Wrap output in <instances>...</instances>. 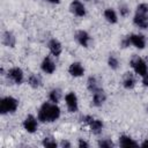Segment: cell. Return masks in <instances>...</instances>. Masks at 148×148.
Returning a JSON list of instances; mask_svg holds the SVG:
<instances>
[{
  "label": "cell",
  "mask_w": 148,
  "mask_h": 148,
  "mask_svg": "<svg viewBox=\"0 0 148 148\" xmlns=\"http://www.w3.org/2000/svg\"><path fill=\"white\" fill-rule=\"evenodd\" d=\"M60 113L61 111L60 108L57 105V103H52L50 101L40 105V108L38 109L37 118L40 123H53L59 119Z\"/></svg>",
  "instance_id": "6da1fadb"
},
{
  "label": "cell",
  "mask_w": 148,
  "mask_h": 148,
  "mask_svg": "<svg viewBox=\"0 0 148 148\" xmlns=\"http://www.w3.org/2000/svg\"><path fill=\"white\" fill-rule=\"evenodd\" d=\"M133 23L141 29H148V5L147 3H140L136 7L135 15L133 17Z\"/></svg>",
  "instance_id": "7a4b0ae2"
},
{
  "label": "cell",
  "mask_w": 148,
  "mask_h": 148,
  "mask_svg": "<svg viewBox=\"0 0 148 148\" xmlns=\"http://www.w3.org/2000/svg\"><path fill=\"white\" fill-rule=\"evenodd\" d=\"M18 108V101L14 98L13 96H6L2 97L0 101V113L7 114V113H14Z\"/></svg>",
  "instance_id": "3957f363"
},
{
  "label": "cell",
  "mask_w": 148,
  "mask_h": 148,
  "mask_svg": "<svg viewBox=\"0 0 148 148\" xmlns=\"http://www.w3.org/2000/svg\"><path fill=\"white\" fill-rule=\"evenodd\" d=\"M131 66L133 68V71L140 75V76H145L147 73H148V66H147V62L140 58L139 56H133L132 59H131Z\"/></svg>",
  "instance_id": "277c9868"
},
{
  "label": "cell",
  "mask_w": 148,
  "mask_h": 148,
  "mask_svg": "<svg viewBox=\"0 0 148 148\" xmlns=\"http://www.w3.org/2000/svg\"><path fill=\"white\" fill-rule=\"evenodd\" d=\"M7 76L8 79H10L14 83L16 84H21L24 81V74L23 71L20 67H13L7 72Z\"/></svg>",
  "instance_id": "5b68a950"
},
{
  "label": "cell",
  "mask_w": 148,
  "mask_h": 148,
  "mask_svg": "<svg viewBox=\"0 0 148 148\" xmlns=\"http://www.w3.org/2000/svg\"><path fill=\"white\" fill-rule=\"evenodd\" d=\"M23 127L28 133H35L38 130V118L32 114H28L23 120Z\"/></svg>",
  "instance_id": "8992f818"
},
{
  "label": "cell",
  "mask_w": 148,
  "mask_h": 148,
  "mask_svg": "<svg viewBox=\"0 0 148 148\" xmlns=\"http://www.w3.org/2000/svg\"><path fill=\"white\" fill-rule=\"evenodd\" d=\"M69 10H71V13L73 15H75L77 17H83L87 14L84 5L80 0H73L71 2V5H69Z\"/></svg>",
  "instance_id": "52a82bcc"
},
{
  "label": "cell",
  "mask_w": 148,
  "mask_h": 148,
  "mask_svg": "<svg viewBox=\"0 0 148 148\" xmlns=\"http://www.w3.org/2000/svg\"><path fill=\"white\" fill-rule=\"evenodd\" d=\"M65 102H66V106L68 109L69 112H76L79 109V102H77V97L75 95V92L71 91L68 94H66L65 96Z\"/></svg>",
  "instance_id": "ba28073f"
},
{
  "label": "cell",
  "mask_w": 148,
  "mask_h": 148,
  "mask_svg": "<svg viewBox=\"0 0 148 148\" xmlns=\"http://www.w3.org/2000/svg\"><path fill=\"white\" fill-rule=\"evenodd\" d=\"M74 38H75V40H76L81 46H83V47H88V46H89V43H90V40H91L89 34H88L86 30H77V31L75 32V35H74Z\"/></svg>",
  "instance_id": "9c48e42d"
},
{
  "label": "cell",
  "mask_w": 148,
  "mask_h": 148,
  "mask_svg": "<svg viewBox=\"0 0 148 148\" xmlns=\"http://www.w3.org/2000/svg\"><path fill=\"white\" fill-rule=\"evenodd\" d=\"M131 38V44L134 45L136 49L142 50L146 46V38L143 35H139V34H132L130 35Z\"/></svg>",
  "instance_id": "30bf717a"
},
{
  "label": "cell",
  "mask_w": 148,
  "mask_h": 148,
  "mask_svg": "<svg viewBox=\"0 0 148 148\" xmlns=\"http://www.w3.org/2000/svg\"><path fill=\"white\" fill-rule=\"evenodd\" d=\"M68 73L74 77H80L84 74V67L77 61L72 62L68 67Z\"/></svg>",
  "instance_id": "8fae6325"
},
{
  "label": "cell",
  "mask_w": 148,
  "mask_h": 148,
  "mask_svg": "<svg viewBox=\"0 0 148 148\" xmlns=\"http://www.w3.org/2000/svg\"><path fill=\"white\" fill-rule=\"evenodd\" d=\"M47 46H49L50 52H51L52 56H54V57H59V56L61 54V52H62L61 43H60L58 39H56V38H52V39L49 42Z\"/></svg>",
  "instance_id": "7c38bea8"
},
{
  "label": "cell",
  "mask_w": 148,
  "mask_h": 148,
  "mask_svg": "<svg viewBox=\"0 0 148 148\" xmlns=\"http://www.w3.org/2000/svg\"><path fill=\"white\" fill-rule=\"evenodd\" d=\"M40 68L46 74H52L56 71V64L50 57H45L40 64Z\"/></svg>",
  "instance_id": "4fadbf2b"
},
{
  "label": "cell",
  "mask_w": 148,
  "mask_h": 148,
  "mask_svg": "<svg viewBox=\"0 0 148 148\" xmlns=\"http://www.w3.org/2000/svg\"><path fill=\"white\" fill-rule=\"evenodd\" d=\"M105 101H106V95H105L103 89H101V90H98V91L92 94V105L94 106H97V108L102 106Z\"/></svg>",
  "instance_id": "5bb4252c"
},
{
  "label": "cell",
  "mask_w": 148,
  "mask_h": 148,
  "mask_svg": "<svg viewBox=\"0 0 148 148\" xmlns=\"http://www.w3.org/2000/svg\"><path fill=\"white\" fill-rule=\"evenodd\" d=\"M87 88H88V90L91 94H94V92H96V91L102 89L101 82L97 80L96 76H89L88 77V80H87Z\"/></svg>",
  "instance_id": "9a60e30c"
},
{
  "label": "cell",
  "mask_w": 148,
  "mask_h": 148,
  "mask_svg": "<svg viewBox=\"0 0 148 148\" xmlns=\"http://www.w3.org/2000/svg\"><path fill=\"white\" fill-rule=\"evenodd\" d=\"M88 126L90 127L91 133L95 134V135H99V134L102 133L103 128H104V124H103V121H102L101 119H95V118L91 120V123H90Z\"/></svg>",
  "instance_id": "2e32d148"
},
{
  "label": "cell",
  "mask_w": 148,
  "mask_h": 148,
  "mask_svg": "<svg viewBox=\"0 0 148 148\" xmlns=\"http://www.w3.org/2000/svg\"><path fill=\"white\" fill-rule=\"evenodd\" d=\"M2 43L3 45L8 46V47H14L15 46V43H16V39H15V36L10 32V31H5L2 34Z\"/></svg>",
  "instance_id": "e0dca14e"
},
{
  "label": "cell",
  "mask_w": 148,
  "mask_h": 148,
  "mask_svg": "<svg viewBox=\"0 0 148 148\" xmlns=\"http://www.w3.org/2000/svg\"><path fill=\"white\" fill-rule=\"evenodd\" d=\"M123 86L125 89H133L135 86V79L132 73H125L123 76Z\"/></svg>",
  "instance_id": "ac0fdd59"
},
{
  "label": "cell",
  "mask_w": 148,
  "mask_h": 148,
  "mask_svg": "<svg viewBox=\"0 0 148 148\" xmlns=\"http://www.w3.org/2000/svg\"><path fill=\"white\" fill-rule=\"evenodd\" d=\"M119 146L120 147H136L139 145L131 136H128V135H121V136H119Z\"/></svg>",
  "instance_id": "d6986e66"
},
{
  "label": "cell",
  "mask_w": 148,
  "mask_h": 148,
  "mask_svg": "<svg viewBox=\"0 0 148 148\" xmlns=\"http://www.w3.org/2000/svg\"><path fill=\"white\" fill-rule=\"evenodd\" d=\"M104 17H105V20H106L109 23H111V24H114V23L118 22L117 13H116L114 9H112V8H106V9L104 10Z\"/></svg>",
  "instance_id": "ffe728a7"
},
{
  "label": "cell",
  "mask_w": 148,
  "mask_h": 148,
  "mask_svg": "<svg viewBox=\"0 0 148 148\" xmlns=\"http://www.w3.org/2000/svg\"><path fill=\"white\" fill-rule=\"evenodd\" d=\"M28 83H29V86L31 87V88H38V87H40V84H42V79H40V76L39 75H37V74H31L29 77H28Z\"/></svg>",
  "instance_id": "44dd1931"
},
{
  "label": "cell",
  "mask_w": 148,
  "mask_h": 148,
  "mask_svg": "<svg viewBox=\"0 0 148 148\" xmlns=\"http://www.w3.org/2000/svg\"><path fill=\"white\" fill-rule=\"evenodd\" d=\"M61 98V91L58 88H53L52 90H50L49 92V99L52 103H58Z\"/></svg>",
  "instance_id": "7402d4cb"
},
{
  "label": "cell",
  "mask_w": 148,
  "mask_h": 148,
  "mask_svg": "<svg viewBox=\"0 0 148 148\" xmlns=\"http://www.w3.org/2000/svg\"><path fill=\"white\" fill-rule=\"evenodd\" d=\"M108 65H109V67L111 69H118V67H119V60H118V58L114 57V56H112V54H110L109 58H108Z\"/></svg>",
  "instance_id": "603a6c76"
},
{
  "label": "cell",
  "mask_w": 148,
  "mask_h": 148,
  "mask_svg": "<svg viewBox=\"0 0 148 148\" xmlns=\"http://www.w3.org/2000/svg\"><path fill=\"white\" fill-rule=\"evenodd\" d=\"M42 143H43L44 147H50V148H54V147L58 146L56 139H53L52 136H46V138H44Z\"/></svg>",
  "instance_id": "cb8c5ba5"
},
{
  "label": "cell",
  "mask_w": 148,
  "mask_h": 148,
  "mask_svg": "<svg viewBox=\"0 0 148 148\" xmlns=\"http://www.w3.org/2000/svg\"><path fill=\"white\" fill-rule=\"evenodd\" d=\"M98 147H102V148H111L113 146V142L109 139H102L98 141Z\"/></svg>",
  "instance_id": "d4e9b609"
},
{
  "label": "cell",
  "mask_w": 148,
  "mask_h": 148,
  "mask_svg": "<svg viewBox=\"0 0 148 148\" xmlns=\"http://www.w3.org/2000/svg\"><path fill=\"white\" fill-rule=\"evenodd\" d=\"M119 13L121 16H127L130 14V8L125 3H121V5H119Z\"/></svg>",
  "instance_id": "484cf974"
},
{
  "label": "cell",
  "mask_w": 148,
  "mask_h": 148,
  "mask_svg": "<svg viewBox=\"0 0 148 148\" xmlns=\"http://www.w3.org/2000/svg\"><path fill=\"white\" fill-rule=\"evenodd\" d=\"M120 45H121L124 49L128 47V46L131 45V38H130V36H126V37H124V38L121 39V42H120Z\"/></svg>",
  "instance_id": "4316f807"
},
{
  "label": "cell",
  "mask_w": 148,
  "mask_h": 148,
  "mask_svg": "<svg viewBox=\"0 0 148 148\" xmlns=\"http://www.w3.org/2000/svg\"><path fill=\"white\" fill-rule=\"evenodd\" d=\"M92 119H94V118H92L91 116H82V117H81V121H82L83 124H87V125H89Z\"/></svg>",
  "instance_id": "83f0119b"
},
{
  "label": "cell",
  "mask_w": 148,
  "mask_h": 148,
  "mask_svg": "<svg viewBox=\"0 0 148 148\" xmlns=\"http://www.w3.org/2000/svg\"><path fill=\"white\" fill-rule=\"evenodd\" d=\"M77 146H79L80 148H82V147H89V143H88V142H86L84 140L80 139V140H79V143H77Z\"/></svg>",
  "instance_id": "f1b7e54d"
},
{
  "label": "cell",
  "mask_w": 148,
  "mask_h": 148,
  "mask_svg": "<svg viewBox=\"0 0 148 148\" xmlns=\"http://www.w3.org/2000/svg\"><path fill=\"white\" fill-rule=\"evenodd\" d=\"M142 83H143L146 87H148V73H147L145 76H142Z\"/></svg>",
  "instance_id": "f546056e"
},
{
  "label": "cell",
  "mask_w": 148,
  "mask_h": 148,
  "mask_svg": "<svg viewBox=\"0 0 148 148\" xmlns=\"http://www.w3.org/2000/svg\"><path fill=\"white\" fill-rule=\"evenodd\" d=\"M60 146H61V147H71V143H69L68 141H62V142L60 143Z\"/></svg>",
  "instance_id": "4dcf8cb0"
},
{
  "label": "cell",
  "mask_w": 148,
  "mask_h": 148,
  "mask_svg": "<svg viewBox=\"0 0 148 148\" xmlns=\"http://www.w3.org/2000/svg\"><path fill=\"white\" fill-rule=\"evenodd\" d=\"M140 146H141V147H148V139H146V140H145Z\"/></svg>",
  "instance_id": "1f68e13d"
},
{
  "label": "cell",
  "mask_w": 148,
  "mask_h": 148,
  "mask_svg": "<svg viewBox=\"0 0 148 148\" xmlns=\"http://www.w3.org/2000/svg\"><path fill=\"white\" fill-rule=\"evenodd\" d=\"M46 1L50 2V3H54V5H57V3L60 2V0H46Z\"/></svg>",
  "instance_id": "d6a6232c"
},
{
  "label": "cell",
  "mask_w": 148,
  "mask_h": 148,
  "mask_svg": "<svg viewBox=\"0 0 148 148\" xmlns=\"http://www.w3.org/2000/svg\"><path fill=\"white\" fill-rule=\"evenodd\" d=\"M147 113H148V105H147Z\"/></svg>",
  "instance_id": "836d02e7"
},
{
  "label": "cell",
  "mask_w": 148,
  "mask_h": 148,
  "mask_svg": "<svg viewBox=\"0 0 148 148\" xmlns=\"http://www.w3.org/2000/svg\"><path fill=\"white\" fill-rule=\"evenodd\" d=\"M87 1H91V0H87Z\"/></svg>",
  "instance_id": "e575fe53"
}]
</instances>
